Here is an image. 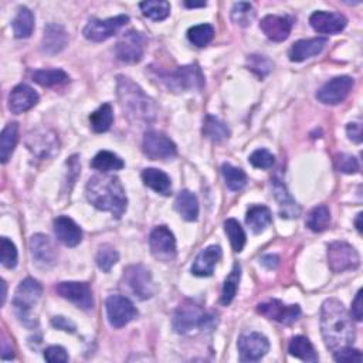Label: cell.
Wrapping results in <instances>:
<instances>
[{
  "mask_svg": "<svg viewBox=\"0 0 363 363\" xmlns=\"http://www.w3.org/2000/svg\"><path fill=\"white\" fill-rule=\"evenodd\" d=\"M30 252L34 261L40 267H51L57 260V252L53 241L46 234H34L30 239Z\"/></svg>",
  "mask_w": 363,
  "mask_h": 363,
  "instance_id": "cell-21",
  "label": "cell"
},
{
  "mask_svg": "<svg viewBox=\"0 0 363 363\" xmlns=\"http://www.w3.org/2000/svg\"><path fill=\"white\" fill-rule=\"evenodd\" d=\"M125 166L124 161L109 150H101L91 161V167L95 170H100L103 174H108L112 170H121Z\"/></svg>",
  "mask_w": 363,
  "mask_h": 363,
  "instance_id": "cell-34",
  "label": "cell"
},
{
  "mask_svg": "<svg viewBox=\"0 0 363 363\" xmlns=\"http://www.w3.org/2000/svg\"><path fill=\"white\" fill-rule=\"evenodd\" d=\"M44 359L47 362H68V355L64 348L62 347H50L44 351Z\"/></svg>",
  "mask_w": 363,
  "mask_h": 363,
  "instance_id": "cell-51",
  "label": "cell"
},
{
  "mask_svg": "<svg viewBox=\"0 0 363 363\" xmlns=\"http://www.w3.org/2000/svg\"><path fill=\"white\" fill-rule=\"evenodd\" d=\"M245 223L247 226L252 228V232L254 234H261L265 232V228L269 227L273 223V216L270 209L267 206H252L247 210V216H245Z\"/></svg>",
  "mask_w": 363,
  "mask_h": 363,
  "instance_id": "cell-29",
  "label": "cell"
},
{
  "mask_svg": "<svg viewBox=\"0 0 363 363\" xmlns=\"http://www.w3.org/2000/svg\"><path fill=\"white\" fill-rule=\"evenodd\" d=\"M175 207L179 215L186 221H196L199 217V202L196 195H193L190 190H182L178 195Z\"/></svg>",
  "mask_w": 363,
  "mask_h": 363,
  "instance_id": "cell-30",
  "label": "cell"
},
{
  "mask_svg": "<svg viewBox=\"0 0 363 363\" xmlns=\"http://www.w3.org/2000/svg\"><path fill=\"white\" fill-rule=\"evenodd\" d=\"M331 224V212L327 206H317L314 207L308 217H307V227L315 233H322L327 230Z\"/></svg>",
  "mask_w": 363,
  "mask_h": 363,
  "instance_id": "cell-38",
  "label": "cell"
},
{
  "mask_svg": "<svg viewBox=\"0 0 363 363\" xmlns=\"http://www.w3.org/2000/svg\"><path fill=\"white\" fill-rule=\"evenodd\" d=\"M290 355L304 360V362H318V353L315 352V348L310 342L308 338L305 336H294L290 342L288 347Z\"/></svg>",
  "mask_w": 363,
  "mask_h": 363,
  "instance_id": "cell-33",
  "label": "cell"
},
{
  "mask_svg": "<svg viewBox=\"0 0 363 363\" xmlns=\"http://www.w3.org/2000/svg\"><path fill=\"white\" fill-rule=\"evenodd\" d=\"M67 44H68V34L63 26L55 25V23H49L44 27L42 50L46 54L60 53L67 47Z\"/></svg>",
  "mask_w": 363,
  "mask_h": 363,
  "instance_id": "cell-27",
  "label": "cell"
},
{
  "mask_svg": "<svg viewBox=\"0 0 363 363\" xmlns=\"http://www.w3.org/2000/svg\"><path fill=\"white\" fill-rule=\"evenodd\" d=\"M0 257H2V264L6 269H14L17 265V248L13 241L8 237H2V250H0Z\"/></svg>",
  "mask_w": 363,
  "mask_h": 363,
  "instance_id": "cell-47",
  "label": "cell"
},
{
  "mask_svg": "<svg viewBox=\"0 0 363 363\" xmlns=\"http://www.w3.org/2000/svg\"><path fill=\"white\" fill-rule=\"evenodd\" d=\"M327 44H328V39H325V37H315V39L299 40L291 46L288 51V57L293 63H301L322 53V50Z\"/></svg>",
  "mask_w": 363,
  "mask_h": 363,
  "instance_id": "cell-24",
  "label": "cell"
},
{
  "mask_svg": "<svg viewBox=\"0 0 363 363\" xmlns=\"http://www.w3.org/2000/svg\"><path fill=\"white\" fill-rule=\"evenodd\" d=\"M221 174L227 187L233 190V192H239V190L244 189V186L247 185V175L240 167H236L230 163H224L221 166Z\"/></svg>",
  "mask_w": 363,
  "mask_h": 363,
  "instance_id": "cell-39",
  "label": "cell"
},
{
  "mask_svg": "<svg viewBox=\"0 0 363 363\" xmlns=\"http://www.w3.org/2000/svg\"><path fill=\"white\" fill-rule=\"evenodd\" d=\"M237 347L241 362H257L269 352L270 342L260 332H248L239 338Z\"/></svg>",
  "mask_w": 363,
  "mask_h": 363,
  "instance_id": "cell-14",
  "label": "cell"
},
{
  "mask_svg": "<svg viewBox=\"0 0 363 363\" xmlns=\"http://www.w3.org/2000/svg\"><path fill=\"white\" fill-rule=\"evenodd\" d=\"M273 190H274V196L280 207V216L282 219H297L301 215V207L298 203L293 199L288 190H286V186L282 180L274 178L273 179Z\"/></svg>",
  "mask_w": 363,
  "mask_h": 363,
  "instance_id": "cell-26",
  "label": "cell"
},
{
  "mask_svg": "<svg viewBox=\"0 0 363 363\" xmlns=\"http://www.w3.org/2000/svg\"><path fill=\"white\" fill-rule=\"evenodd\" d=\"M113 122V111L111 104H103L90 116V124L94 132H107Z\"/></svg>",
  "mask_w": 363,
  "mask_h": 363,
  "instance_id": "cell-37",
  "label": "cell"
},
{
  "mask_svg": "<svg viewBox=\"0 0 363 363\" xmlns=\"http://www.w3.org/2000/svg\"><path fill=\"white\" fill-rule=\"evenodd\" d=\"M43 294L42 284L34 278H26L17 286L13 298L14 314L27 328H33L37 323L33 310L37 307Z\"/></svg>",
  "mask_w": 363,
  "mask_h": 363,
  "instance_id": "cell-4",
  "label": "cell"
},
{
  "mask_svg": "<svg viewBox=\"0 0 363 363\" xmlns=\"http://www.w3.org/2000/svg\"><path fill=\"white\" fill-rule=\"evenodd\" d=\"M260 29L270 40L280 43L288 39V36L291 34L293 18L288 16L269 14L261 21Z\"/></svg>",
  "mask_w": 363,
  "mask_h": 363,
  "instance_id": "cell-19",
  "label": "cell"
},
{
  "mask_svg": "<svg viewBox=\"0 0 363 363\" xmlns=\"http://www.w3.org/2000/svg\"><path fill=\"white\" fill-rule=\"evenodd\" d=\"M54 233L57 240L67 247L79 245L83 240L80 226L67 216H59L54 220Z\"/></svg>",
  "mask_w": 363,
  "mask_h": 363,
  "instance_id": "cell-23",
  "label": "cell"
},
{
  "mask_svg": "<svg viewBox=\"0 0 363 363\" xmlns=\"http://www.w3.org/2000/svg\"><path fill=\"white\" fill-rule=\"evenodd\" d=\"M224 230L226 234L230 239L232 247L236 253L243 252V248L245 245V233L243 230V227L236 219H227L224 221Z\"/></svg>",
  "mask_w": 363,
  "mask_h": 363,
  "instance_id": "cell-43",
  "label": "cell"
},
{
  "mask_svg": "<svg viewBox=\"0 0 363 363\" xmlns=\"http://www.w3.org/2000/svg\"><path fill=\"white\" fill-rule=\"evenodd\" d=\"M247 66L254 74H257L260 79L267 77V75H269L273 71V67H274L273 62L269 59V57L260 55V54L248 55Z\"/></svg>",
  "mask_w": 363,
  "mask_h": 363,
  "instance_id": "cell-46",
  "label": "cell"
},
{
  "mask_svg": "<svg viewBox=\"0 0 363 363\" xmlns=\"http://www.w3.org/2000/svg\"><path fill=\"white\" fill-rule=\"evenodd\" d=\"M105 307L108 322L113 328L125 327L138 315L133 302L122 295H111L105 302Z\"/></svg>",
  "mask_w": 363,
  "mask_h": 363,
  "instance_id": "cell-13",
  "label": "cell"
},
{
  "mask_svg": "<svg viewBox=\"0 0 363 363\" xmlns=\"http://www.w3.org/2000/svg\"><path fill=\"white\" fill-rule=\"evenodd\" d=\"M18 142V125L17 122H9L0 135V159L2 163H8L14 148Z\"/></svg>",
  "mask_w": 363,
  "mask_h": 363,
  "instance_id": "cell-32",
  "label": "cell"
},
{
  "mask_svg": "<svg viewBox=\"0 0 363 363\" xmlns=\"http://www.w3.org/2000/svg\"><path fill=\"white\" fill-rule=\"evenodd\" d=\"M55 291L60 297L68 299L70 302L75 304L79 308L84 311H90L94 308L92 291L87 282H74V281L60 282L55 286Z\"/></svg>",
  "mask_w": 363,
  "mask_h": 363,
  "instance_id": "cell-17",
  "label": "cell"
},
{
  "mask_svg": "<svg viewBox=\"0 0 363 363\" xmlns=\"http://www.w3.org/2000/svg\"><path fill=\"white\" fill-rule=\"evenodd\" d=\"M335 169L342 174H358L359 172V162L355 157L347 155V154H339L335 157Z\"/></svg>",
  "mask_w": 363,
  "mask_h": 363,
  "instance_id": "cell-49",
  "label": "cell"
},
{
  "mask_svg": "<svg viewBox=\"0 0 363 363\" xmlns=\"http://www.w3.org/2000/svg\"><path fill=\"white\" fill-rule=\"evenodd\" d=\"M215 322L213 317L206 314L202 307L192 301H185L174 315V328L178 334H190L196 330H204Z\"/></svg>",
  "mask_w": 363,
  "mask_h": 363,
  "instance_id": "cell-6",
  "label": "cell"
},
{
  "mask_svg": "<svg viewBox=\"0 0 363 363\" xmlns=\"http://www.w3.org/2000/svg\"><path fill=\"white\" fill-rule=\"evenodd\" d=\"M347 132H348V137L351 141L360 144L362 142V125L358 122H351L347 126Z\"/></svg>",
  "mask_w": 363,
  "mask_h": 363,
  "instance_id": "cell-53",
  "label": "cell"
},
{
  "mask_svg": "<svg viewBox=\"0 0 363 363\" xmlns=\"http://www.w3.org/2000/svg\"><path fill=\"white\" fill-rule=\"evenodd\" d=\"M2 288H3V294H2V305H5L6 301V282L2 281Z\"/></svg>",
  "mask_w": 363,
  "mask_h": 363,
  "instance_id": "cell-58",
  "label": "cell"
},
{
  "mask_svg": "<svg viewBox=\"0 0 363 363\" xmlns=\"http://www.w3.org/2000/svg\"><path fill=\"white\" fill-rule=\"evenodd\" d=\"M185 6L189 8V9H196V8H204L206 3L202 2V3H190V2H185Z\"/></svg>",
  "mask_w": 363,
  "mask_h": 363,
  "instance_id": "cell-56",
  "label": "cell"
},
{
  "mask_svg": "<svg viewBox=\"0 0 363 363\" xmlns=\"http://www.w3.org/2000/svg\"><path fill=\"white\" fill-rule=\"evenodd\" d=\"M352 315L356 321H362V290L358 291L356 294V298L353 301V305H352Z\"/></svg>",
  "mask_w": 363,
  "mask_h": 363,
  "instance_id": "cell-54",
  "label": "cell"
},
{
  "mask_svg": "<svg viewBox=\"0 0 363 363\" xmlns=\"http://www.w3.org/2000/svg\"><path fill=\"white\" fill-rule=\"evenodd\" d=\"M88 202L103 212H109L116 219H121L126 212L128 199L120 178L113 175H95L87 186Z\"/></svg>",
  "mask_w": 363,
  "mask_h": 363,
  "instance_id": "cell-2",
  "label": "cell"
},
{
  "mask_svg": "<svg viewBox=\"0 0 363 363\" xmlns=\"http://www.w3.org/2000/svg\"><path fill=\"white\" fill-rule=\"evenodd\" d=\"M145 44L146 39L142 33L137 30L126 31L116 46V54L118 60L128 64L139 63L144 59Z\"/></svg>",
  "mask_w": 363,
  "mask_h": 363,
  "instance_id": "cell-11",
  "label": "cell"
},
{
  "mask_svg": "<svg viewBox=\"0 0 363 363\" xmlns=\"http://www.w3.org/2000/svg\"><path fill=\"white\" fill-rule=\"evenodd\" d=\"M362 217H363V215L362 213H359L358 215V217H356V220H355V224H356V228H358V232L359 233H362Z\"/></svg>",
  "mask_w": 363,
  "mask_h": 363,
  "instance_id": "cell-57",
  "label": "cell"
},
{
  "mask_svg": "<svg viewBox=\"0 0 363 363\" xmlns=\"http://www.w3.org/2000/svg\"><path fill=\"white\" fill-rule=\"evenodd\" d=\"M248 162H250L254 167L257 169H270L275 163V158L267 149H257L248 158Z\"/></svg>",
  "mask_w": 363,
  "mask_h": 363,
  "instance_id": "cell-48",
  "label": "cell"
},
{
  "mask_svg": "<svg viewBox=\"0 0 363 363\" xmlns=\"http://www.w3.org/2000/svg\"><path fill=\"white\" fill-rule=\"evenodd\" d=\"M118 260H120L118 252L109 244L101 245L98 253H97V258H95V261H97V265L104 273H109V270L118 263Z\"/></svg>",
  "mask_w": 363,
  "mask_h": 363,
  "instance_id": "cell-45",
  "label": "cell"
},
{
  "mask_svg": "<svg viewBox=\"0 0 363 363\" xmlns=\"http://www.w3.org/2000/svg\"><path fill=\"white\" fill-rule=\"evenodd\" d=\"M203 133L204 137L213 142H221L230 137V129L228 126L220 121L219 118L213 116H207L204 118V125H203Z\"/></svg>",
  "mask_w": 363,
  "mask_h": 363,
  "instance_id": "cell-36",
  "label": "cell"
},
{
  "mask_svg": "<svg viewBox=\"0 0 363 363\" xmlns=\"http://www.w3.org/2000/svg\"><path fill=\"white\" fill-rule=\"evenodd\" d=\"M223 256L221 248L219 245H209L204 250H202L193 265H192V273L196 277H210L215 271L216 264L220 261Z\"/></svg>",
  "mask_w": 363,
  "mask_h": 363,
  "instance_id": "cell-25",
  "label": "cell"
},
{
  "mask_svg": "<svg viewBox=\"0 0 363 363\" xmlns=\"http://www.w3.org/2000/svg\"><path fill=\"white\" fill-rule=\"evenodd\" d=\"M353 79L348 75H340L319 88L317 92V98L327 105H338L349 95L353 88Z\"/></svg>",
  "mask_w": 363,
  "mask_h": 363,
  "instance_id": "cell-16",
  "label": "cell"
},
{
  "mask_svg": "<svg viewBox=\"0 0 363 363\" xmlns=\"http://www.w3.org/2000/svg\"><path fill=\"white\" fill-rule=\"evenodd\" d=\"M257 312L282 325H293L301 317L298 305H285L280 299H271L257 305Z\"/></svg>",
  "mask_w": 363,
  "mask_h": 363,
  "instance_id": "cell-15",
  "label": "cell"
},
{
  "mask_svg": "<svg viewBox=\"0 0 363 363\" xmlns=\"http://www.w3.org/2000/svg\"><path fill=\"white\" fill-rule=\"evenodd\" d=\"M12 25L17 39H29L34 29V14L30 9L21 8Z\"/></svg>",
  "mask_w": 363,
  "mask_h": 363,
  "instance_id": "cell-35",
  "label": "cell"
},
{
  "mask_svg": "<svg viewBox=\"0 0 363 363\" xmlns=\"http://www.w3.org/2000/svg\"><path fill=\"white\" fill-rule=\"evenodd\" d=\"M51 325L54 328L57 330H62V331H66V332H75V325L72 321L64 318V317H54L51 319Z\"/></svg>",
  "mask_w": 363,
  "mask_h": 363,
  "instance_id": "cell-52",
  "label": "cell"
},
{
  "mask_svg": "<svg viewBox=\"0 0 363 363\" xmlns=\"http://www.w3.org/2000/svg\"><path fill=\"white\" fill-rule=\"evenodd\" d=\"M117 94L121 108L131 121L152 122L158 116L155 101L144 92V90L125 75H118Z\"/></svg>",
  "mask_w": 363,
  "mask_h": 363,
  "instance_id": "cell-3",
  "label": "cell"
},
{
  "mask_svg": "<svg viewBox=\"0 0 363 363\" xmlns=\"http://www.w3.org/2000/svg\"><path fill=\"white\" fill-rule=\"evenodd\" d=\"M33 81L42 87H59L70 83L68 74L59 68H50V70H37L33 72Z\"/></svg>",
  "mask_w": 363,
  "mask_h": 363,
  "instance_id": "cell-31",
  "label": "cell"
},
{
  "mask_svg": "<svg viewBox=\"0 0 363 363\" xmlns=\"http://www.w3.org/2000/svg\"><path fill=\"white\" fill-rule=\"evenodd\" d=\"M256 17L254 6L248 2H239L232 9V21L241 27L250 26Z\"/></svg>",
  "mask_w": 363,
  "mask_h": 363,
  "instance_id": "cell-44",
  "label": "cell"
},
{
  "mask_svg": "<svg viewBox=\"0 0 363 363\" xmlns=\"http://www.w3.org/2000/svg\"><path fill=\"white\" fill-rule=\"evenodd\" d=\"M128 22H129V17L125 14L111 17V18H107V21L91 18V21L87 23V26L84 27L83 34L90 42L101 43L109 39V37H112L117 31H120Z\"/></svg>",
  "mask_w": 363,
  "mask_h": 363,
  "instance_id": "cell-10",
  "label": "cell"
},
{
  "mask_svg": "<svg viewBox=\"0 0 363 363\" xmlns=\"http://www.w3.org/2000/svg\"><path fill=\"white\" fill-rule=\"evenodd\" d=\"M310 23L312 29L322 34H334L339 33L347 27V17L340 13L330 12H315L310 17Z\"/></svg>",
  "mask_w": 363,
  "mask_h": 363,
  "instance_id": "cell-20",
  "label": "cell"
},
{
  "mask_svg": "<svg viewBox=\"0 0 363 363\" xmlns=\"http://www.w3.org/2000/svg\"><path fill=\"white\" fill-rule=\"evenodd\" d=\"M145 186L155 190L157 193H161L163 196H169L172 193V183L170 178L165 174V172L157 169V167H146L142 170L141 175Z\"/></svg>",
  "mask_w": 363,
  "mask_h": 363,
  "instance_id": "cell-28",
  "label": "cell"
},
{
  "mask_svg": "<svg viewBox=\"0 0 363 363\" xmlns=\"http://www.w3.org/2000/svg\"><path fill=\"white\" fill-rule=\"evenodd\" d=\"M122 288L141 301L154 297L157 286L152 274L144 265H129L122 275Z\"/></svg>",
  "mask_w": 363,
  "mask_h": 363,
  "instance_id": "cell-7",
  "label": "cell"
},
{
  "mask_svg": "<svg viewBox=\"0 0 363 363\" xmlns=\"http://www.w3.org/2000/svg\"><path fill=\"white\" fill-rule=\"evenodd\" d=\"M39 94H37L30 85L21 84L12 90L9 95V109L18 116L29 109H31L39 103Z\"/></svg>",
  "mask_w": 363,
  "mask_h": 363,
  "instance_id": "cell-22",
  "label": "cell"
},
{
  "mask_svg": "<svg viewBox=\"0 0 363 363\" xmlns=\"http://www.w3.org/2000/svg\"><path fill=\"white\" fill-rule=\"evenodd\" d=\"M26 144L33 155L43 159L59 154V139L47 129H39L30 133Z\"/></svg>",
  "mask_w": 363,
  "mask_h": 363,
  "instance_id": "cell-18",
  "label": "cell"
},
{
  "mask_svg": "<svg viewBox=\"0 0 363 363\" xmlns=\"http://www.w3.org/2000/svg\"><path fill=\"white\" fill-rule=\"evenodd\" d=\"M261 264L265 267V269L269 270H274L278 267L280 264V257L275 256V254H267L261 258Z\"/></svg>",
  "mask_w": 363,
  "mask_h": 363,
  "instance_id": "cell-55",
  "label": "cell"
},
{
  "mask_svg": "<svg viewBox=\"0 0 363 363\" xmlns=\"http://www.w3.org/2000/svg\"><path fill=\"white\" fill-rule=\"evenodd\" d=\"M215 37V27L212 25H198L190 27L187 31L189 42L195 44L196 47H204Z\"/></svg>",
  "mask_w": 363,
  "mask_h": 363,
  "instance_id": "cell-42",
  "label": "cell"
},
{
  "mask_svg": "<svg viewBox=\"0 0 363 363\" xmlns=\"http://www.w3.org/2000/svg\"><path fill=\"white\" fill-rule=\"evenodd\" d=\"M321 332L325 345L332 352L343 347H351L355 342L353 321L340 301L330 298L322 304Z\"/></svg>",
  "mask_w": 363,
  "mask_h": 363,
  "instance_id": "cell-1",
  "label": "cell"
},
{
  "mask_svg": "<svg viewBox=\"0 0 363 363\" xmlns=\"http://www.w3.org/2000/svg\"><path fill=\"white\" fill-rule=\"evenodd\" d=\"M334 359L336 362H342V363H352V362H362L363 356H362L360 351L353 349L351 345V347H343V348L335 351Z\"/></svg>",
  "mask_w": 363,
  "mask_h": 363,
  "instance_id": "cell-50",
  "label": "cell"
},
{
  "mask_svg": "<svg viewBox=\"0 0 363 363\" xmlns=\"http://www.w3.org/2000/svg\"><path fill=\"white\" fill-rule=\"evenodd\" d=\"M139 8L145 17L150 18V21H165V18L170 14V5L165 0H148V2L139 3Z\"/></svg>",
  "mask_w": 363,
  "mask_h": 363,
  "instance_id": "cell-41",
  "label": "cell"
},
{
  "mask_svg": "<svg viewBox=\"0 0 363 363\" xmlns=\"http://www.w3.org/2000/svg\"><path fill=\"white\" fill-rule=\"evenodd\" d=\"M142 150L149 159L154 161H166L178 155L175 142L158 131H149L145 133Z\"/></svg>",
  "mask_w": 363,
  "mask_h": 363,
  "instance_id": "cell-9",
  "label": "cell"
},
{
  "mask_svg": "<svg viewBox=\"0 0 363 363\" xmlns=\"http://www.w3.org/2000/svg\"><path fill=\"white\" fill-rule=\"evenodd\" d=\"M240 278H241V267L240 264H234L232 273L228 274V277L224 281L223 285V291H221V298L220 302L223 305H230L237 294L239 290V284H240Z\"/></svg>",
  "mask_w": 363,
  "mask_h": 363,
  "instance_id": "cell-40",
  "label": "cell"
},
{
  "mask_svg": "<svg viewBox=\"0 0 363 363\" xmlns=\"http://www.w3.org/2000/svg\"><path fill=\"white\" fill-rule=\"evenodd\" d=\"M152 256L157 260L169 263L176 258V240L166 226H158L149 236Z\"/></svg>",
  "mask_w": 363,
  "mask_h": 363,
  "instance_id": "cell-12",
  "label": "cell"
},
{
  "mask_svg": "<svg viewBox=\"0 0 363 363\" xmlns=\"http://www.w3.org/2000/svg\"><path fill=\"white\" fill-rule=\"evenodd\" d=\"M328 264L334 273L339 274L356 270L360 264V257L355 247L347 241H334L328 247Z\"/></svg>",
  "mask_w": 363,
  "mask_h": 363,
  "instance_id": "cell-8",
  "label": "cell"
},
{
  "mask_svg": "<svg viewBox=\"0 0 363 363\" xmlns=\"http://www.w3.org/2000/svg\"><path fill=\"white\" fill-rule=\"evenodd\" d=\"M161 83L174 92L200 91L204 85V75L198 64H189L175 71L158 72Z\"/></svg>",
  "mask_w": 363,
  "mask_h": 363,
  "instance_id": "cell-5",
  "label": "cell"
}]
</instances>
